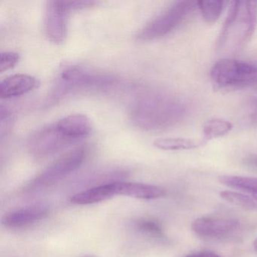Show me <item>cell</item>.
I'll list each match as a JSON object with an SVG mask.
<instances>
[{"instance_id":"1","label":"cell","mask_w":257,"mask_h":257,"mask_svg":"<svg viewBox=\"0 0 257 257\" xmlns=\"http://www.w3.org/2000/svg\"><path fill=\"white\" fill-rule=\"evenodd\" d=\"M187 113V105L181 99L167 93L153 91L142 94L135 100L131 117L137 127L155 132L177 125Z\"/></svg>"},{"instance_id":"2","label":"cell","mask_w":257,"mask_h":257,"mask_svg":"<svg viewBox=\"0 0 257 257\" xmlns=\"http://www.w3.org/2000/svg\"><path fill=\"white\" fill-rule=\"evenodd\" d=\"M256 24L257 2H232L218 38L217 50L223 54L238 52L253 35Z\"/></svg>"},{"instance_id":"3","label":"cell","mask_w":257,"mask_h":257,"mask_svg":"<svg viewBox=\"0 0 257 257\" xmlns=\"http://www.w3.org/2000/svg\"><path fill=\"white\" fill-rule=\"evenodd\" d=\"M210 77L218 89L250 86L257 84V64L223 58L213 64Z\"/></svg>"},{"instance_id":"4","label":"cell","mask_w":257,"mask_h":257,"mask_svg":"<svg viewBox=\"0 0 257 257\" xmlns=\"http://www.w3.org/2000/svg\"><path fill=\"white\" fill-rule=\"evenodd\" d=\"M117 82L118 79L110 75L71 66L61 72L52 91V98L58 99L78 90L109 88Z\"/></svg>"},{"instance_id":"5","label":"cell","mask_w":257,"mask_h":257,"mask_svg":"<svg viewBox=\"0 0 257 257\" xmlns=\"http://www.w3.org/2000/svg\"><path fill=\"white\" fill-rule=\"evenodd\" d=\"M196 8L197 1L182 0L174 3L141 30L137 38L140 41L147 42L168 35L177 29Z\"/></svg>"},{"instance_id":"6","label":"cell","mask_w":257,"mask_h":257,"mask_svg":"<svg viewBox=\"0 0 257 257\" xmlns=\"http://www.w3.org/2000/svg\"><path fill=\"white\" fill-rule=\"evenodd\" d=\"M74 143L59 130L55 122L34 132L28 138V148L33 156L44 158L52 156Z\"/></svg>"},{"instance_id":"7","label":"cell","mask_w":257,"mask_h":257,"mask_svg":"<svg viewBox=\"0 0 257 257\" xmlns=\"http://www.w3.org/2000/svg\"><path fill=\"white\" fill-rule=\"evenodd\" d=\"M86 153L85 147H78L64 153L36 179L34 185L49 186L71 174L83 163Z\"/></svg>"},{"instance_id":"8","label":"cell","mask_w":257,"mask_h":257,"mask_svg":"<svg viewBox=\"0 0 257 257\" xmlns=\"http://www.w3.org/2000/svg\"><path fill=\"white\" fill-rule=\"evenodd\" d=\"M64 1H49L45 13V32L49 41L61 44L67 35V18L70 13Z\"/></svg>"},{"instance_id":"9","label":"cell","mask_w":257,"mask_h":257,"mask_svg":"<svg viewBox=\"0 0 257 257\" xmlns=\"http://www.w3.org/2000/svg\"><path fill=\"white\" fill-rule=\"evenodd\" d=\"M240 226L237 219L201 217L194 220L192 229L195 234L207 238H225L234 234Z\"/></svg>"},{"instance_id":"10","label":"cell","mask_w":257,"mask_h":257,"mask_svg":"<svg viewBox=\"0 0 257 257\" xmlns=\"http://www.w3.org/2000/svg\"><path fill=\"white\" fill-rule=\"evenodd\" d=\"M48 214L49 209L45 206H31L7 213L2 218V224L7 228H22L45 219Z\"/></svg>"},{"instance_id":"11","label":"cell","mask_w":257,"mask_h":257,"mask_svg":"<svg viewBox=\"0 0 257 257\" xmlns=\"http://www.w3.org/2000/svg\"><path fill=\"white\" fill-rule=\"evenodd\" d=\"M59 130L72 141H76L88 136L92 132V124L83 114H72L56 121Z\"/></svg>"},{"instance_id":"12","label":"cell","mask_w":257,"mask_h":257,"mask_svg":"<svg viewBox=\"0 0 257 257\" xmlns=\"http://www.w3.org/2000/svg\"><path fill=\"white\" fill-rule=\"evenodd\" d=\"M36 78L27 74H16L6 78L0 83V97L10 99L19 97L37 88Z\"/></svg>"},{"instance_id":"13","label":"cell","mask_w":257,"mask_h":257,"mask_svg":"<svg viewBox=\"0 0 257 257\" xmlns=\"http://www.w3.org/2000/svg\"><path fill=\"white\" fill-rule=\"evenodd\" d=\"M117 195H124L139 199L151 200L162 198L165 189L153 185L138 183H115Z\"/></svg>"},{"instance_id":"14","label":"cell","mask_w":257,"mask_h":257,"mask_svg":"<svg viewBox=\"0 0 257 257\" xmlns=\"http://www.w3.org/2000/svg\"><path fill=\"white\" fill-rule=\"evenodd\" d=\"M116 195L115 183L96 186L76 194L70 198L72 203L79 205L95 204L106 201Z\"/></svg>"},{"instance_id":"15","label":"cell","mask_w":257,"mask_h":257,"mask_svg":"<svg viewBox=\"0 0 257 257\" xmlns=\"http://www.w3.org/2000/svg\"><path fill=\"white\" fill-rule=\"evenodd\" d=\"M206 144L203 139L199 141L185 138H162L153 141V145L156 148L168 151L195 150Z\"/></svg>"},{"instance_id":"16","label":"cell","mask_w":257,"mask_h":257,"mask_svg":"<svg viewBox=\"0 0 257 257\" xmlns=\"http://www.w3.org/2000/svg\"><path fill=\"white\" fill-rule=\"evenodd\" d=\"M222 184L240 190L257 200V178L242 176L223 175L219 177Z\"/></svg>"},{"instance_id":"17","label":"cell","mask_w":257,"mask_h":257,"mask_svg":"<svg viewBox=\"0 0 257 257\" xmlns=\"http://www.w3.org/2000/svg\"><path fill=\"white\" fill-rule=\"evenodd\" d=\"M233 124L222 118H213L204 124L202 129L203 141H212L227 135L232 129Z\"/></svg>"},{"instance_id":"18","label":"cell","mask_w":257,"mask_h":257,"mask_svg":"<svg viewBox=\"0 0 257 257\" xmlns=\"http://www.w3.org/2000/svg\"><path fill=\"white\" fill-rule=\"evenodd\" d=\"M197 7L206 23H215L223 11L224 2L220 0H201L197 1Z\"/></svg>"},{"instance_id":"19","label":"cell","mask_w":257,"mask_h":257,"mask_svg":"<svg viewBox=\"0 0 257 257\" xmlns=\"http://www.w3.org/2000/svg\"><path fill=\"white\" fill-rule=\"evenodd\" d=\"M219 195L227 202L237 207L248 210L257 209V200L250 195H244L233 191H223L219 193Z\"/></svg>"},{"instance_id":"20","label":"cell","mask_w":257,"mask_h":257,"mask_svg":"<svg viewBox=\"0 0 257 257\" xmlns=\"http://www.w3.org/2000/svg\"><path fill=\"white\" fill-rule=\"evenodd\" d=\"M20 60V55L15 52H3L0 55V72L13 69Z\"/></svg>"},{"instance_id":"21","label":"cell","mask_w":257,"mask_h":257,"mask_svg":"<svg viewBox=\"0 0 257 257\" xmlns=\"http://www.w3.org/2000/svg\"><path fill=\"white\" fill-rule=\"evenodd\" d=\"M138 226L142 231L154 235H161L162 234V227L155 221L143 220L139 222Z\"/></svg>"},{"instance_id":"22","label":"cell","mask_w":257,"mask_h":257,"mask_svg":"<svg viewBox=\"0 0 257 257\" xmlns=\"http://www.w3.org/2000/svg\"><path fill=\"white\" fill-rule=\"evenodd\" d=\"M64 2L70 11L89 8L96 4L93 1H64Z\"/></svg>"},{"instance_id":"23","label":"cell","mask_w":257,"mask_h":257,"mask_svg":"<svg viewBox=\"0 0 257 257\" xmlns=\"http://www.w3.org/2000/svg\"><path fill=\"white\" fill-rule=\"evenodd\" d=\"M249 109H250L251 117L252 119L257 121V97L250 99Z\"/></svg>"},{"instance_id":"24","label":"cell","mask_w":257,"mask_h":257,"mask_svg":"<svg viewBox=\"0 0 257 257\" xmlns=\"http://www.w3.org/2000/svg\"><path fill=\"white\" fill-rule=\"evenodd\" d=\"M186 257H220L217 254L214 253L213 252H201L198 253L191 254V255H187Z\"/></svg>"},{"instance_id":"25","label":"cell","mask_w":257,"mask_h":257,"mask_svg":"<svg viewBox=\"0 0 257 257\" xmlns=\"http://www.w3.org/2000/svg\"><path fill=\"white\" fill-rule=\"evenodd\" d=\"M245 163L257 169V156H251L245 159Z\"/></svg>"},{"instance_id":"26","label":"cell","mask_w":257,"mask_h":257,"mask_svg":"<svg viewBox=\"0 0 257 257\" xmlns=\"http://www.w3.org/2000/svg\"><path fill=\"white\" fill-rule=\"evenodd\" d=\"M254 248H255V250H257V238L255 239V241L253 243Z\"/></svg>"},{"instance_id":"27","label":"cell","mask_w":257,"mask_h":257,"mask_svg":"<svg viewBox=\"0 0 257 257\" xmlns=\"http://www.w3.org/2000/svg\"><path fill=\"white\" fill-rule=\"evenodd\" d=\"M86 257H94V256H86Z\"/></svg>"}]
</instances>
